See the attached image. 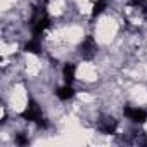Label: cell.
<instances>
[{
  "label": "cell",
  "mask_w": 147,
  "mask_h": 147,
  "mask_svg": "<svg viewBox=\"0 0 147 147\" xmlns=\"http://www.w3.org/2000/svg\"><path fill=\"white\" fill-rule=\"evenodd\" d=\"M49 26V18L45 14V11H36L33 19H31V31L35 35V38H38Z\"/></svg>",
  "instance_id": "cell-1"
},
{
  "label": "cell",
  "mask_w": 147,
  "mask_h": 147,
  "mask_svg": "<svg viewBox=\"0 0 147 147\" xmlns=\"http://www.w3.org/2000/svg\"><path fill=\"white\" fill-rule=\"evenodd\" d=\"M75 71H76V66L75 64H71L67 62L64 67H62V76H64V82L66 83H73V80H75Z\"/></svg>",
  "instance_id": "cell-5"
},
{
  "label": "cell",
  "mask_w": 147,
  "mask_h": 147,
  "mask_svg": "<svg viewBox=\"0 0 147 147\" xmlns=\"http://www.w3.org/2000/svg\"><path fill=\"white\" fill-rule=\"evenodd\" d=\"M24 50H26V52H31V54H40V52H42V45H40L38 38L30 40V42L24 45Z\"/></svg>",
  "instance_id": "cell-8"
},
{
  "label": "cell",
  "mask_w": 147,
  "mask_h": 147,
  "mask_svg": "<svg viewBox=\"0 0 147 147\" xmlns=\"http://www.w3.org/2000/svg\"><path fill=\"white\" fill-rule=\"evenodd\" d=\"M95 54H97V43L92 36H87L82 43V55L83 59H94Z\"/></svg>",
  "instance_id": "cell-3"
},
{
  "label": "cell",
  "mask_w": 147,
  "mask_h": 147,
  "mask_svg": "<svg viewBox=\"0 0 147 147\" xmlns=\"http://www.w3.org/2000/svg\"><path fill=\"white\" fill-rule=\"evenodd\" d=\"M145 2H147V0H133V4H135V5H144Z\"/></svg>",
  "instance_id": "cell-11"
},
{
  "label": "cell",
  "mask_w": 147,
  "mask_h": 147,
  "mask_svg": "<svg viewBox=\"0 0 147 147\" xmlns=\"http://www.w3.org/2000/svg\"><path fill=\"white\" fill-rule=\"evenodd\" d=\"M106 0H95V4H94V9H92V16L95 18V16H99L104 9H106Z\"/></svg>",
  "instance_id": "cell-9"
},
{
  "label": "cell",
  "mask_w": 147,
  "mask_h": 147,
  "mask_svg": "<svg viewBox=\"0 0 147 147\" xmlns=\"http://www.w3.org/2000/svg\"><path fill=\"white\" fill-rule=\"evenodd\" d=\"M21 116H23L26 121H36L38 126H45V121H43V118H42V111H40V107H38V104H36L35 100H30L28 107L23 111Z\"/></svg>",
  "instance_id": "cell-2"
},
{
  "label": "cell",
  "mask_w": 147,
  "mask_h": 147,
  "mask_svg": "<svg viewBox=\"0 0 147 147\" xmlns=\"http://www.w3.org/2000/svg\"><path fill=\"white\" fill-rule=\"evenodd\" d=\"M116 126H118L116 119H114V118H109V119H106V121L100 125V130H102V133H114V131H116Z\"/></svg>",
  "instance_id": "cell-7"
},
{
  "label": "cell",
  "mask_w": 147,
  "mask_h": 147,
  "mask_svg": "<svg viewBox=\"0 0 147 147\" xmlns=\"http://www.w3.org/2000/svg\"><path fill=\"white\" fill-rule=\"evenodd\" d=\"M57 97L61 99V100H69L73 95H75V90H73V87L69 85V83H66L64 87H61V88H57Z\"/></svg>",
  "instance_id": "cell-6"
},
{
  "label": "cell",
  "mask_w": 147,
  "mask_h": 147,
  "mask_svg": "<svg viewBox=\"0 0 147 147\" xmlns=\"http://www.w3.org/2000/svg\"><path fill=\"white\" fill-rule=\"evenodd\" d=\"M125 116L135 123H145L147 121V113L144 109H138V107H125Z\"/></svg>",
  "instance_id": "cell-4"
},
{
  "label": "cell",
  "mask_w": 147,
  "mask_h": 147,
  "mask_svg": "<svg viewBox=\"0 0 147 147\" xmlns=\"http://www.w3.org/2000/svg\"><path fill=\"white\" fill-rule=\"evenodd\" d=\"M16 144H18V145H26V144H28V138L19 133V135H16Z\"/></svg>",
  "instance_id": "cell-10"
}]
</instances>
